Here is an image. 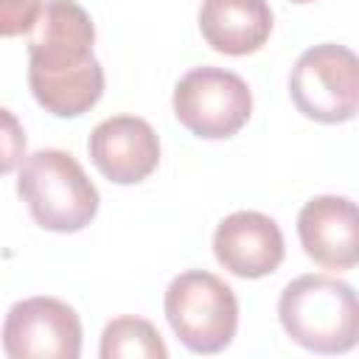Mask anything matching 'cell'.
<instances>
[{
  "mask_svg": "<svg viewBox=\"0 0 359 359\" xmlns=\"http://www.w3.org/2000/svg\"><path fill=\"white\" fill-rule=\"evenodd\" d=\"M42 0H0V36H22L34 28Z\"/></svg>",
  "mask_w": 359,
  "mask_h": 359,
  "instance_id": "obj_14",
  "label": "cell"
},
{
  "mask_svg": "<svg viewBox=\"0 0 359 359\" xmlns=\"http://www.w3.org/2000/svg\"><path fill=\"white\" fill-rule=\"evenodd\" d=\"M101 359H165L168 348L143 317H115L101 334Z\"/></svg>",
  "mask_w": 359,
  "mask_h": 359,
  "instance_id": "obj_12",
  "label": "cell"
},
{
  "mask_svg": "<svg viewBox=\"0 0 359 359\" xmlns=\"http://www.w3.org/2000/svg\"><path fill=\"white\" fill-rule=\"evenodd\" d=\"M3 351L11 359H76L81 353V320L56 297H28L8 309Z\"/></svg>",
  "mask_w": 359,
  "mask_h": 359,
  "instance_id": "obj_7",
  "label": "cell"
},
{
  "mask_svg": "<svg viewBox=\"0 0 359 359\" xmlns=\"http://www.w3.org/2000/svg\"><path fill=\"white\" fill-rule=\"evenodd\" d=\"M216 261L238 278H264L283 261V233L258 210H236L213 233Z\"/></svg>",
  "mask_w": 359,
  "mask_h": 359,
  "instance_id": "obj_10",
  "label": "cell"
},
{
  "mask_svg": "<svg viewBox=\"0 0 359 359\" xmlns=\"http://www.w3.org/2000/svg\"><path fill=\"white\" fill-rule=\"evenodd\" d=\"M292 104L311 121L345 123L359 109V62L345 45H314L300 53L289 76Z\"/></svg>",
  "mask_w": 359,
  "mask_h": 359,
  "instance_id": "obj_5",
  "label": "cell"
},
{
  "mask_svg": "<svg viewBox=\"0 0 359 359\" xmlns=\"http://www.w3.org/2000/svg\"><path fill=\"white\" fill-rule=\"evenodd\" d=\"M95 168L118 185L143 182L160 163V140L154 129L135 115L101 121L87 140Z\"/></svg>",
  "mask_w": 359,
  "mask_h": 359,
  "instance_id": "obj_8",
  "label": "cell"
},
{
  "mask_svg": "<svg viewBox=\"0 0 359 359\" xmlns=\"http://www.w3.org/2000/svg\"><path fill=\"white\" fill-rule=\"evenodd\" d=\"M95 25L76 0H45L28 31V84L56 118L93 109L104 93V67L93 56Z\"/></svg>",
  "mask_w": 359,
  "mask_h": 359,
  "instance_id": "obj_1",
  "label": "cell"
},
{
  "mask_svg": "<svg viewBox=\"0 0 359 359\" xmlns=\"http://www.w3.org/2000/svg\"><path fill=\"white\" fill-rule=\"evenodd\" d=\"M252 112V95L238 73L222 67H194L174 87V115L196 137H233Z\"/></svg>",
  "mask_w": 359,
  "mask_h": 359,
  "instance_id": "obj_6",
  "label": "cell"
},
{
  "mask_svg": "<svg viewBox=\"0 0 359 359\" xmlns=\"http://www.w3.org/2000/svg\"><path fill=\"white\" fill-rule=\"evenodd\" d=\"M25 157V132L14 112L0 107V177L14 171Z\"/></svg>",
  "mask_w": 359,
  "mask_h": 359,
  "instance_id": "obj_13",
  "label": "cell"
},
{
  "mask_svg": "<svg viewBox=\"0 0 359 359\" xmlns=\"http://www.w3.org/2000/svg\"><path fill=\"white\" fill-rule=\"evenodd\" d=\"M199 31L213 50L247 56L269 39L272 8L266 0H202Z\"/></svg>",
  "mask_w": 359,
  "mask_h": 359,
  "instance_id": "obj_11",
  "label": "cell"
},
{
  "mask_svg": "<svg viewBox=\"0 0 359 359\" xmlns=\"http://www.w3.org/2000/svg\"><path fill=\"white\" fill-rule=\"evenodd\" d=\"M283 331L314 353H345L359 339L356 292L331 275H300L278 300Z\"/></svg>",
  "mask_w": 359,
  "mask_h": 359,
  "instance_id": "obj_2",
  "label": "cell"
},
{
  "mask_svg": "<svg viewBox=\"0 0 359 359\" xmlns=\"http://www.w3.org/2000/svg\"><path fill=\"white\" fill-rule=\"evenodd\" d=\"M306 255L323 269H351L359 261V216L348 196H314L297 213Z\"/></svg>",
  "mask_w": 359,
  "mask_h": 359,
  "instance_id": "obj_9",
  "label": "cell"
},
{
  "mask_svg": "<svg viewBox=\"0 0 359 359\" xmlns=\"http://www.w3.org/2000/svg\"><path fill=\"white\" fill-rule=\"evenodd\" d=\"M292 3H314V0H292Z\"/></svg>",
  "mask_w": 359,
  "mask_h": 359,
  "instance_id": "obj_15",
  "label": "cell"
},
{
  "mask_svg": "<svg viewBox=\"0 0 359 359\" xmlns=\"http://www.w3.org/2000/svg\"><path fill=\"white\" fill-rule=\"evenodd\" d=\"M165 320L194 353L224 351L238 328V300L213 272L188 269L165 289Z\"/></svg>",
  "mask_w": 359,
  "mask_h": 359,
  "instance_id": "obj_4",
  "label": "cell"
},
{
  "mask_svg": "<svg viewBox=\"0 0 359 359\" xmlns=\"http://www.w3.org/2000/svg\"><path fill=\"white\" fill-rule=\"evenodd\" d=\"M17 194L34 222L53 233H76L98 213V191L79 160L62 149H39L22 160Z\"/></svg>",
  "mask_w": 359,
  "mask_h": 359,
  "instance_id": "obj_3",
  "label": "cell"
}]
</instances>
